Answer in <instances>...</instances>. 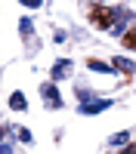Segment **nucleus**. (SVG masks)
<instances>
[{"label": "nucleus", "instance_id": "obj_11", "mask_svg": "<svg viewBox=\"0 0 136 154\" xmlns=\"http://www.w3.org/2000/svg\"><path fill=\"white\" fill-rule=\"evenodd\" d=\"M0 154H16V151H12L9 145H3V142H0Z\"/></svg>", "mask_w": 136, "mask_h": 154}, {"label": "nucleus", "instance_id": "obj_4", "mask_svg": "<svg viewBox=\"0 0 136 154\" xmlns=\"http://www.w3.org/2000/svg\"><path fill=\"white\" fill-rule=\"evenodd\" d=\"M68 74H71V62L68 59H59L53 65V80H62V77H68Z\"/></svg>", "mask_w": 136, "mask_h": 154}, {"label": "nucleus", "instance_id": "obj_1", "mask_svg": "<svg viewBox=\"0 0 136 154\" xmlns=\"http://www.w3.org/2000/svg\"><path fill=\"white\" fill-rule=\"evenodd\" d=\"M90 19H93L96 28H115V25H111V22H115V9H111V6H93Z\"/></svg>", "mask_w": 136, "mask_h": 154}, {"label": "nucleus", "instance_id": "obj_9", "mask_svg": "<svg viewBox=\"0 0 136 154\" xmlns=\"http://www.w3.org/2000/svg\"><path fill=\"white\" fill-rule=\"evenodd\" d=\"M127 139H130L127 133H118V136H111V145H124V142H127Z\"/></svg>", "mask_w": 136, "mask_h": 154}, {"label": "nucleus", "instance_id": "obj_12", "mask_svg": "<svg viewBox=\"0 0 136 154\" xmlns=\"http://www.w3.org/2000/svg\"><path fill=\"white\" fill-rule=\"evenodd\" d=\"M124 154H136V145H127V148H124Z\"/></svg>", "mask_w": 136, "mask_h": 154}, {"label": "nucleus", "instance_id": "obj_2", "mask_svg": "<svg viewBox=\"0 0 136 154\" xmlns=\"http://www.w3.org/2000/svg\"><path fill=\"white\" fill-rule=\"evenodd\" d=\"M111 108V99H96V102H81V114H99Z\"/></svg>", "mask_w": 136, "mask_h": 154}, {"label": "nucleus", "instance_id": "obj_8", "mask_svg": "<svg viewBox=\"0 0 136 154\" xmlns=\"http://www.w3.org/2000/svg\"><path fill=\"white\" fill-rule=\"evenodd\" d=\"M19 28H22V34H25V37H31L34 25H31V19H22V25H19Z\"/></svg>", "mask_w": 136, "mask_h": 154}, {"label": "nucleus", "instance_id": "obj_6", "mask_svg": "<svg viewBox=\"0 0 136 154\" xmlns=\"http://www.w3.org/2000/svg\"><path fill=\"white\" fill-rule=\"evenodd\" d=\"M9 108L25 111V108H28V102H25V96H22V93H12V96H9Z\"/></svg>", "mask_w": 136, "mask_h": 154}, {"label": "nucleus", "instance_id": "obj_7", "mask_svg": "<svg viewBox=\"0 0 136 154\" xmlns=\"http://www.w3.org/2000/svg\"><path fill=\"white\" fill-rule=\"evenodd\" d=\"M115 68H121L124 74H127V71H133L136 65H133V62H130V59H124V56H115Z\"/></svg>", "mask_w": 136, "mask_h": 154}, {"label": "nucleus", "instance_id": "obj_10", "mask_svg": "<svg viewBox=\"0 0 136 154\" xmlns=\"http://www.w3.org/2000/svg\"><path fill=\"white\" fill-rule=\"evenodd\" d=\"M124 43H127L130 49H136V34H127V37H124Z\"/></svg>", "mask_w": 136, "mask_h": 154}, {"label": "nucleus", "instance_id": "obj_3", "mask_svg": "<svg viewBox=\"0 0 136 154\" xmlns=\"http://www.w3.org/2000/svg\"><path fill=\"white\" fill-rule=\"evenodd\" d=\"M40 93H43V99H46V105H49V108H59V105H62V99H59V93H56V86H53V83H43V86H40Z\"/></svg>", "mask_w": 136, "mask_h": 154}, {"label": "nucleus", "instance_id": "obj_5", "mask_svg": "<svg viewBox=\"0 0 136 154\" xmlns=\"http://www.w3.org/2000/svg\"><path fill=\"white\" fill-rule=\"evenodd\" d=\"M87 68H90V71H99V74H111V71H115V65H105V62H99V59H90V62H87Z\"/></svg>", "mask_w": 136, "mask_h": 154}]
</instances>
